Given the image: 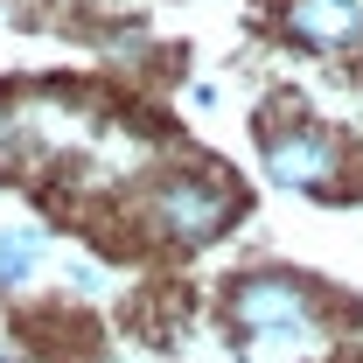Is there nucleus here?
Here are the masks:
<instances>
[{
  "label": "nucleus",
  "mask_w": 363,
  "mask_h": 363,
  "mask_svg": "<svg viewBox=\"0 0 363 363\" xmlns=\"http://www.w3.org/2000/svg\"><path fill=\"white\" fill-rule=\"evenodd\" d=\"M49 272V230L43 224H0V294H21Z\"/></svg>",
  "instance_id": "39448f33"
},
{
  "label": "nucleus",
  "mask_w": 363,
  "mask_h": 363,
  "mask_svg": "<svg viewBox=\"0 0 363 363\" xmlns=\"http://www.w3.org/2000/svg\"><path fill=\"white\" fill-rule=\"evenodd\" d=\"M328 286L294 266H252L224 286V328L259 357H294L328 335Z\"/></svg>",
  "instance_id": "f03ea898"
},
{
  "label": "nucleus",
  "mask_w": 363,
  "mask_h": 363,
  "mask_svg": "<svg viewBox=\"0 0 363 363\" xmlns=\"http://www.w3.org/2000/svg\"><path fill=\"white\" fill-rule=\"evenodd\" d=\"M70 286H77V294L105 286V266H98V259H77V266H70Z\"/></svg>",
  "instance_id": "423d86ee"
},
{
  "label": "nucleus",
  "mask_w": 363,
  "mask_h": 363,
  "mask_svg": "<svg viewBox=\"0 0 363 363\" xmlns=\"http://www.w3.org/2000/svg\"><path fill=\"white\" fill-rule=\"evenodd\" d=\"M126 224L154 252H203L245 224V182L217 161H161L133 182L126 196Z\"/></svg>",
  "instance_id": "f257e3e1"
},
{
  "label": "nucleus",
  "mask_w": 363,
  "mask_h": 363,
  "mask_svg": "<svg viewBox=\"0 0 363 363\" xmlns=\"http://www.w3.org/2000/svg\"><path fill=\"white\" fill-rule=\"evenodd\" d=\"M259 168L272 189L308 196V203H342V196H357V175H363L350 133L301 112V105L259 112Z\"/></svg>",
  "instance_id": "7ed1b4c3"
},
{
  "label": "nucleus",
  "mask_w": 363,
  "mask_h": 363,
  "mask_svg": "<svg viewBox=\"0 0 363 363\" xmlns=\"http://www.w3.org/2000/svg\"><path fill=\"white\" fill-rule=\"evenodd\" d=\"M0 363H21V357H14V350H7V342H0Z\"/></svg>",
  "instance_id": "0eeeda50"
},
{
  "label": "nucleus",
  "mask_w": 363,
  "mask_h": 363,
  "mask_svg": "<svg viewBox=\"0 0 363 363\" xmlns=\"http://www.w3.org/2000/svg\"><path fill=\"white\" fill-rule=\"evenodd\" d=\"M272 28L301 56H363V0H272Z\"/></svg>",
  "instance_id": "20e7f679"
}]
</instances>
